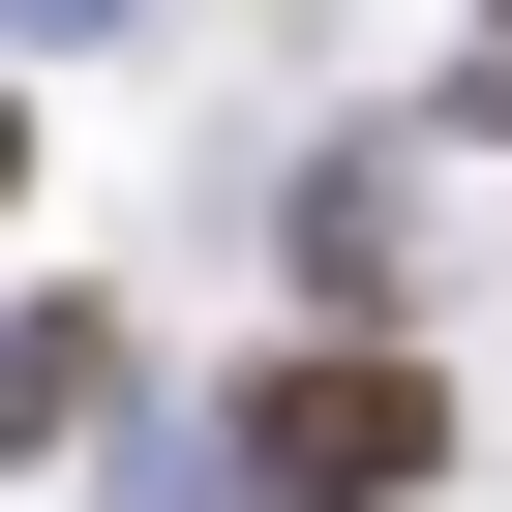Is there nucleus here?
<instances>
[{
    "label": "nucleus",
    "instance_id": "2",
    "mask_svg": "<svg viewBox=\"0 0 512 512\" xmlns=\"http://www.w3.org/2000/svg\"><path fill=\"white\" fill-rule=\"evenodd\" d=\"M392 181H422V151H332V181H302V302H332V332L422 302V211H392Z\"/></svg>",
    "mask_w": 512,
    "mask_h": 512
},
{
    "label": "nucleus",
    "instance_id": "1",
    "mask_svg": "<svg viewBox=\"0 0 512 512\" xmlns=\"http://www.w3.org/2000/svg\"><path fill=\"white\" fill-rule=\"evenodd\" d=\"M211 422H241V512H422L452 482V362L422 332H272Z\"/></svg>",
    "mask_w": 512,
    "mask_h": 512
},
{
    "label": "nucleus",
    "instance_id": "4",
    "mask_svg": "<svg viewBox=\"0 0 512 512\" xmlns=\"http://www.w3.org/2000/svg\"><path fill=\"white\" fill-rule=\"evenodd\" d=\"M0 211H31V91H0Z\"/></svg>",
    "mask_w": 512,
    "mask_h": 512
},
{
    "label": "nucleus",
    "instance_id": "6",
    "mask_svg": "<svg viewBox=\"0 0 512 512\" xmlns=\"http://www.w3.org/2000/svg\"><path fill=\"white\" fill-rule=\"evenodd\" d=\"M482 31H512V0H482Z\"/></svg>",
    "mask_w": 512,
    "mask_h": 512
},
{
    "label": "nucleus",
    "instance_id": "5",
    "mask_svg": "<svg viewBox=\"0 0 512 512\" xmlns=\"http://www.w3.org/2000/svg\"><path fill=\"white\" fill-rule=\"evenodd\" d=\"M31 31H91V0H31Z\"/></svg>",
    "mask_w": 512,
    "mask_h": 512
},
{
    "label": "nucleus",
    "instance_id": "3",
    "mask_svg": "<svg viewBox=\"0 0 512 512\" xmlns=\"http://www.w3.org/2000/svg\"><path fill=\"white\" fill-rule=\"evenodd\" d=\"M121 422V302H0V452H91Z\"/></svg>",
    "mask_w": 512,
    "mask_h": 512
}]
</instances>
